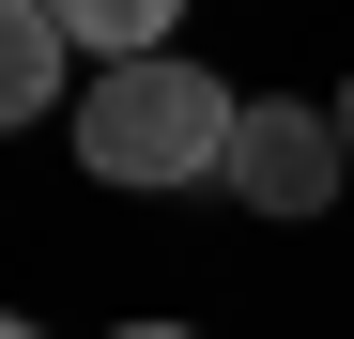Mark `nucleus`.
Masks as SVG:
<instances>
[{
    "label": "nucleus",
    "mask_w": 354,
    "mask_h": 339,
    "mask_svg": "<svg viewBox=\"0 0 354 339\" xmlns=\"http://www.w3.org/2000/svg\"><path fill=\"white\" fill-rule=\"evenodd\" d=\"M339 154H354V77H339Z\"/></svg>",
    "instance_id": "nucleus-6"
},
{
    "label": "nucleus",
    "mask_w": 354,
    "mask_h": 339,
    "mask_svg": "<svg viewBox=\"0 0 354 339\" xmlns=\"http://www.w3.org/2000/svg\"><path fill=\"white\" fill-rule=\"evenodd\" d=\"M0 339H46V324H16V309H0Z\"/></svg>",
    "instance_id": "nucleus-7"
},
{
    "label": "nucleus",
    "mask_w": 354,
    "mask_h": 339,
    "mask_svg": "<svg viewBox=\"0 0 354 339\" xmlns=\"http://www.w3.org/2000/svg\"><path fill=\"white\" fill-rule=\"evenodd\" d=\"M46 16L77 31V62H154V46H169V16H185V0H46Z\"/></svg>",
    "instance_id": "nucleus-4"
},
{
    "label": "nucleus",
    "mask_w": 354,
    "mask_h": 339,
    "mask_svg": "<svg viewBox=\"0 0 354 339\" xmlns=\"http://www.w3.org/2000/svg\"><path fill=\"white\" fill-rule=\"evenodd\" d=\"M62 77H77V31L46 16V0H0V139L46 124V108H62Z\"/></svg>",
    "instance_id": "nucleus-3"
},
{
    "label": "nucleus",
    "mask_w": 354,
    "mask_h": 339,
    "mask_svg": "<svg viewBox=\"0 0 354 339\" xmlns=\"http://www.w3.org/2000/svg\"><path fill=\"white\" fill-rule=\"evenodd\" d=\"M108 339H201V324H108Z\"/></svg>",
    "instance_id": "nucleus-5"
},
{
    "label": "nucleus",
    "mask_w": 354,
    "mask_h": 339,
    "mask_svg": "<svg viewBox=\"0 0 354 339\" xmlns=\"http://www.w3.org/2000/svg\"><path fill=\"white\" fill-rule=\"evenodd\" d=\"M231 124H247L231 77L185 62V46L77 77V170H93V185H216V170H231Z\"/></svg>",
    "instance_id": "nucleus-1"
},
{
    "label": "nucleus",
    "mask_w": 354,
    "mask_h": 339,
    "mask_svg": "<svg viewBox=\"0 0 354 339\" xmlns=\"http://www.w3.org/2000/svg\"><path fill=\"white\" fill-rule=\"evenodd\" d=\"M339 170H354V154H339V108H247L216 185L247 201V216H324V201H339Z\"/></svg>",
    "instance_id": "nucleus-2"
}]
</instances>
